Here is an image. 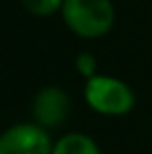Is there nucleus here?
<instances>
[{
	"label": "nucleus",
	"mask_w": 152,
	"mask_h": 154,
	"mask_svg": "<svg viewBox=\"0 0 152 154\" xmlns=\"http://www.w3.org/2000/svg\"><path fill=\"white\" fill-rule=\"evenodd\" d=\"M63 19L69 29L81 38H102L115 23V8L110 0H65Z\"/></svg>",
	"instance_id": "1"
},
{
	"label": "nucleus",
	"mask_w": 152,
	"mask_h": 154,
	"mask_svg": "<svg viewBox=\"0 0 152 154\" xmlns=\"http://www.w3.org/2000/svg\"><path fill=\"white\" fill-rule=\"evenodd\" d=\"M85 102L90 104L92 110L100 115L117 117V115H125L133 108L135 96L129 90V85L123 83L121 79L96 75L88 79L85 83Z\"/></svg>",
	"instance_id": "2"
},
{
	"label": "nucleus",
	"mask_w": 152,
	"mask_h": 154,
	"mask_svg": "<svg viewBox=\"0 0 152 154\" xmlns=\"http://www.w3.org/2000/svg\"><path fill=\"white\" fill-rule=\"evenodd\" d=\"M50 135L38 123H17L0 135V154H52Z\"/></svg>",
	"instance_id": "3"
},
{
	"label": "nucleus",
	"mask_w": 152,
	"mask_h": 154,
	"mask_svg": "<svg viewBox=\"0 0 152 154\" xmlns=\"http://www.w3.org/2000/svg\"><path fill=\"white\" fill-rule=\"evenodd\" d=\"M31 112L40 127H58L69 115V96L58 85H48L36 94Z\"/></svg>",
	"instance_id": "4"
},
{
	"label": "nucleus",
	"mask_w": 152,
	"mask_h": 154,
	"mask_svg": "<svg viewBox=\"0 0 152 154\" xmlns=\"http://www.w3.org/2000/svg\"><path fill=\"white\" fill-rule=\"evenodd\" d=\"M52 154H100V150H98V144L90 135L67 133L54 144Z\"/></svg>",
	"instance_id": "5"
},
{
	"label": "nucleus",
	"mask_w": 152,
	"mask_h": 154,
	"mask_svg": "<svg viewBox=\"0 0 152 154\" xmlns=\"http://www.w3.org/2000/svg\"><path fill=\"white\" fill-rule=\"evenodd\" d=\"M21 2L31 15H38V17L52 15L54 11L63 8V4H65V0H21Z\"/></svg>",
	"instance_id": "6"
},
{
	"label": "nucleus",
	"mask_w": 152,
	"mask_h": 154,
	"mask_svg": "<svg viewBox=\"0 0 152 154\" xmlns=\"http://www.w3.org/2000/svg\"><path fill=\"white\" fill-rule=\"evenodd\" d=\"M96 65H98L96 58L92 54H88V52H81L75 58V67H77V71H79V75L88 77V79L96 77Z\"/></svg>",
	"instance_id": "7"
}]
</instances>
